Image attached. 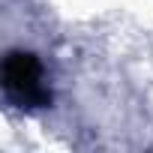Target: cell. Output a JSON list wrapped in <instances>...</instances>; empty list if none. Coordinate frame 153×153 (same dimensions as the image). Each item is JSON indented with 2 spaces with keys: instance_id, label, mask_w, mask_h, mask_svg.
Masks as SVG:
<instances>
[{
  "instance_id": "cell-1",
  "label": "cell",
  "mask_w": 153,
  "mask_h": 153,
  "mask_svg": "<svg viewBox=\"0 0 153 153\" xmlns=\"http://www.w3.org/2000/svg\"><path fill=\"white\" fill-rule=\"evenodd\" d=\"M42 78V69L36 63L33 54H24V51H12L3 63V87L9 96H15L18 102H27V105H42L48 99V93L42 90L39 84Z\"/></svg>"
}]
</instances>
